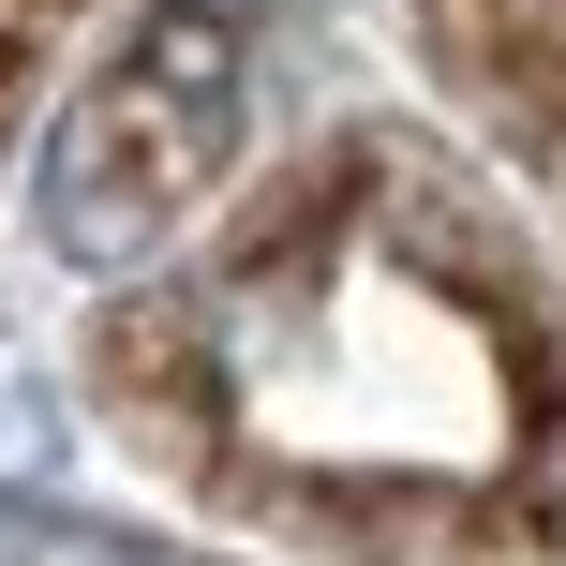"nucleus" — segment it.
I'll return each mask as SVG.
<instances>
[{"label":"nucleus","instance_id":"f257e3e1","mask_svg":"<svg viewBox=\"0 0 566 566\" xmlns=\"http://www.w3.org/2000/svg\"><path fill=\"white\" fill-rule=\"evenodd\" d=\"M254 135V30L239 0H165L105 75L75 90V119L45 135V239L75 269H149L209 209V179Z\"/></svg>","mask_w":566,"mask_h":566},{"label":"nucleus","instance_id":"7ed1b4c3","mask_svg":"<svg viewBox=\"0 0 566 566\" xmlns=\"http://www.w3.org/2000/svg\"><path fill=\"white\" fill-rule=\"evenodd\" d=\"M30 552H45V522H30V507H0V566H30Z\"/></svg>","mask_w":566,"mask_h":566},{"label":"nucleus","instance_id":"f03ea898","mask_svg":"<svg viewBox=\"0 0 566 566\" xmlns=\"http://www.w3.org/2000/svg\"><path fill=\"white\" fill-rule=\"evenodd\" d=\"M0 462H45V388L30 373H0Z\"/></svg>","mask_w":566,"mask_h":566},{"label":"nucleus","instance_id":"20e7f679","mask_svg":"<svg viewBox=\"0 0 566 566\" xmlns=\"http://www.w3.org/2000/svg\"><path fill=\"white\" fill-rule=\"evenodd\" d=\"M552 478H566V462H552Z\"/></svg>","mask_w":566,"mask_h":566}]
</instances>
